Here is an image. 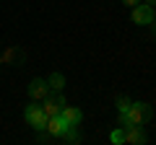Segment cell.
Instances as JSON below:
<instances>
[{
  "instance_id": "obj_1",
  "label": "cell",
  "mask_w": 156,
  "mask_h": 145,
  "mask_svg": "<svg viewBox=\"0 0 156 145\" xmlns=\"http://www.w3.org/2000/svg\"><path fill=\"white\" fill-rule=\"evenodd\" d=\"M122 117H125L128 124H148L151 119H154V109H151V104H146V101H133L130 109ZM128 124H125V127H128Z\"/></svg>"
},
{
  "instance_id": "obj_2",
  "label": "cell",
  "mask_w": 156,
  "mask_h": 145,
  "mask_svg": "<svg viewBox=\"0 0 156 145\" xmlns=\"http://www.w3.org/2000/svg\"><path fill=\"white\" fill-rule=\"evenodd\" d=\"M23 117H26V122L31 124L37 132H42V130L47 127V114L42 112V104H37L34 99H31V104H26V109H23Z\"/></svg>"
},
{
  "instance_id": "obj_3",
  "label": "cell",
  "mask_w": 156,
  "mask_h": 145,
  "mask_svg": "<svg viewBox=\"0 0 156 145\" xmlns=\"http://www.w3.org/2000/svg\"><path fill=\"white\" fill-rule=\"evenodd\" d=\"M62 106H65V99H62L60 91H55V93H47L44 99H42V112H44L47 117H57V114L62 112Z\"/></svg>"
},
{
  "instance_id": "obj_4",
  "label": "cell",
  "mask_w": 156,
  "mask_h": 145,
  "mask_svg": "<svg viewBox=\"0 0 156 145\" xmlns=\"http://www.w3.org/2000/svg\"><path fill=\"white\" fill-rule=\"evenodd\" d=\"M122 130H125V143H130V145L148 143V135H146L143 124H128V127H122Z\"/></svg>"
},
{
  "instance_id": "obj_5",
  "label": "cell",
  "mask_w": 156,
  "mask_h": 145,
  "mask_svg": "<svg viewBox=\"0 0 156 145\" xmlns=\"http://www.w3.org/2000/svg\"><path fill=\"white\" fill-rule=\"evenodd\" d=\"M151 13H154L151 3H138V5L133 8V23H138V26H148V23H151Z\"/></svg>"
},
{
  "instance_id": "obj_6",
  "label": "cell",
  "mask_w": 156,
  "mask_h": 145,
  "mask_svg": "<svg viewBox=\"0 0 156 145\" xmlns=\"http://www.w3.org/2000/svg\"><path fill=\"white\" fill-rule=\"evenodd\" d=\"M47 93H50V86H47V80H44V78H34L31 83H29V99L42 101Z\"/></svg>"
},
{
  "instance_id": "obj_7",
  "label": "cell",
  "mask_w": 156,
  "mask_h": 145,
  "mask_svg": "<svg viewBox=\"0 0 156 145\" xmlns=\"http://www.w3.org/2000/svg\"><path fill=\"white\" fill-rule=\"evenodd\" d=\"M23 57H26V52H23L21 47H8L5 52H0V60H3V65H21Z\"/></svg>"
},
{
  "instance_id": "obj_8",
  "label": "cell",
  "mask_w": 156,
  "mask_h": 145,
  "mask_svg": "<svg viewBox=\"0 0 156 145\" xmlns=\"http://www.w3.org/2000/svg\"><path fill=\"white\" fill-rule=\"evenodd\" d=\"M60 117H62V122H65V124H76V127H78L81 122H83V112H81L78 106H68V104L62 106Z\"/></svg>"
},
{
  "instance_id": "obj_9",
  "label": "cell",
  "mask_w": 156,
  "mask_h": 145,
  "mask_svg": "<svg viewBox=\"0 0 156 145\" xmlns=\"http://www.w3.org/2000/svg\"><path fill=\"white\" fill-rule=\"evenodd\" d=\"M65 130V122H62V117L57 114V117H47V127H44V132H50L52 137L57 140V135Z\"/></svg>"
},
{
  "instance_id": "obj_10",
  "label": "cell",
  "mask_w": 156,
  "mask_h": 145,
  "mask_svg": "<svg viewBox=\"0 0 156 145\" xmlns=\"http://www.w3.org/2000/svg\"><path fill=\"white\" fill-rule=\"evenodd\" d=\"M57 140H62V143H81V135H78L76 124H65V130H62L60 135H57Z\"/></svg>"
},
{
  "instance_id": "obj_11",
  "label": "cell",
  "mask_w": 156,
  "mask_h": 145,
  "mask_svg": "<svg viewBox=\"0 0 156 145\" xmlns=\"http://www.w3.org/2000/svg\"><path fill=\"white\" fill-rule=\"evenodd\" d=\"M47 86H50V91H62L65 88V75L62 72H52L47 78Z\"/></svg>"
},
{
  "instance_id": "obj_12",
  "label": "cell",
  "mask_w": 156,
  "mask_h": 145,
  "mask_svg": "<svg viewBox=\"0 0 156 145\" xmlns=\"http://www.w3.org/2000/svg\"><path fill=\"white\" fill-rule=\"evenodd\" d=\"M109 140H112L115 145H122V143H125V130H122V127H117L115 132L109 135Z\"/></svg>"
},
{
  "instance_id": "obj_13",
  "label": "cell",
  "mask_w": 156,
  "mask_h": 145,
  "mask_svg": "<svg viewBox=\"0 0 156 145\" xmlns=\"http://www.w3.org/2000/svg\"><path fill=\"white\" fill-rule=\"evenodd\" d=\"M130 104H133V101L128 99V96H120V99H117V109H120V114H125L130 109Z\"/></svg>"
},
{
  "instance_id": "obj_14",
  "label": "cell",
  "mask_w": 156,
  "mask_h": 145,
  "mask_svg": "<svg viewBox=\"0 0 156 145\" xmlns=\"http://www.w3.org/2000/svg\"><path fill=\"white\" fill-rule=\"evenodd\" d=\"M151 29H154V34H156V8H154V13H151V23H148Z\"/></svg>"
},
{
  "instance_id": "obj_15",
  "label": "cell",
  "mask_w": 156,
  "mask_h": 145,
  "mask_svg": "<svg viewBox=\"0 0 156 145\" xmlns=\"http://www.w3.org/2000/svg\"><path fill=\"white\" fill-rule=\"evenodd\" d=\"M122 3H125V5H128V8H135V5H138V3H140V0H122Z\"/></svg>"
},
{
  "instance_id": "obj_16",
  "label": "cell",
  "mask_w": 156,
  "mask_h": 145,
  "mask_svg": "<svg viewBox=\"0 0 156 145\" xmlns=\"http://www.w3.org/2000/svg\"><path fill=\"white\" fill-rule=\"evenodd\" d=\"M146 3H156V0H146Z\"/></svg>"
},
{
  "instance_id": "obj_17",
  "label": "cell",
  "mask_w": 156,
  "mask_h": 145,
  "mask_svg": "<svg viewBox=\"0 0 156 145\" xmlns=\"http://www.w3.org/2000/svg\"><path fill=\"white\" fill-rule=\"evenodd\" d=\"M0 65H3V60H0Z\"/></svg>"
}]
</instances>
